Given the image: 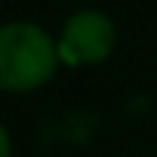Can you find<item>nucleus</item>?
I'll return each mask as SVG.
<instances>
[{
  "mask_svg": "<svg viewBox=\"0 0 157 157\" xmlns=\"http://www.w3.org/2000/svg\"><path fill=\"white\" fill-rule=\"evenodd\" d=\"M59 62L68 68H93L111 59L117 49V25L102 10H80L68 16L56 37Z\"/></svg>",
  "mask_w": 157,
  "mask_h": 157,
  "instance_id": "nucleus-2",
  "label": "nucleus"
},
{
  "mask_svg": "<svg viewBox=\"0 0 157 157\" xmlns=\"http://www.w3.org/2000/svg\"><path fill=\"white\" fill-rule=\"evenodd\" d=\"M59 49L46 28L37 22H3L0 25V90L34 93L46 86L59 71Z\"/></svg>",
  "mask_w": 157,
  "mask_h": 157,
  "instance_id": "nucleus-1",
  "label": "nucleus"
},
{
  "mask_svg": "<svg viewBox=\"0 0 157 157\" xmlns=\"http://www.w3.org/2000/svg\"><path fill=\"white\" fill-rule=\"evenodd\" d=\"M0 157H13V139L3 123H0Z\"/></svg>",
  "mask_w": 157,
  "mask_h": 157,
  "instance_id": "nucleus-3",
  "label": "nucleus"
}]
</instances>
